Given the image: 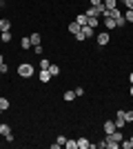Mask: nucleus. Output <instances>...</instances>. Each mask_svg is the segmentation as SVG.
<instances>
[{"label":"nucleus","mask_w":133,"mask_h":149,"mask_svg":"<svg viewBox=\"0 0 133 149\" xmlns=\"http://www.w3.org/2000/svg\"><path fill=\"white\" fill-rule=\"evenodd\" d=\"M0 40H2V42H11V31H2V33H0Z\"/></svg>","instance_id":"nucleus-20"},{"label":"nucleus","mask_w":133,"mask_h":149,"mask_svg":"<svg viewBox=\"0 0 133 149\" xmlns=\"http://www.w3.org/2000/svg\"><path fill=\"white\" fill-rule=\"evenodd\" d=\"M0 134L5 136L7 143H13V131H11V125H9V123H2V125H0Z\"/></svg>","instance_id":"nucleus-3"},{"label":"nucleus","mask_w":133,"mask_h":149,"mask_svg":"<svg viewBox=\"0 0 133 149\" xmlns=\"http://www.w3.org/2000/svg\"><path fill=\"white\" fill-rule=\"evenodd\" d=\"M33 71H36V69H33V65H29V62H22V65L18 67V76L20 78H31Z\"/></svg>","instance_id":"nucleus-1"},{"label":"nucleus","mask_w":133,"mask_h":149,"mask_svg":"<svg viewBox=\"0 0 133 149\" xmlns=\"http://www.w3.org/2000/svg\"><path fill=\"white\" fill-rule=\"evenodd\" d=\"M124 18H127V22H133V9H127V11H124Z\"/></svg>","instance_id":"nucleus-25"},{"label":"nucleus","mask_w":133,"mask_h":149,"mask_svg":"<svg viewBox=\"0 0 133 149\" xmlns=\"http://www.w3.org/2000/svg\"><path fill=\"white\" fill-rule=\"evenodd\" d=\"M0 2H2V0H0Z\"/></svg>","instance_id":"nucleus-41"},{"label":"nucleus","mask_w":133,"mask_h":149,"mask_svg":"<svg viewBox=\"0 0 133 149\" xmlns=\"http://www.w3.org/2000/svg\"><path fill=\"white\" fill-rule=\"evenodd\" d=\"M0 11H2V2H0Z\"/></svg>","instance_id":"nucleus-39"},{"label":"nucleus","mask_w":133,"mask_h":149,"mask_svg":"<svg viewBox=\"0 0 133 149\" xmlns=\"http://www.w3.org/2000/svg\"><path fill=\"white\" fill-rule=\"evenodd\" d=\"M49 65H51V62L47 60V58H42V60H40V69H49Z\"/></svg>","instance_id":"nucleus-26"},{"label":"nucleus","mask_w":133,"mask_h":149,"mask_svg":"<svg viewBox=\"0 0 133 149\" xmlns=\"http://www.w3.org/2000/svg\"><path fill=\"white\" fill-rule=\"evenodd\" d=\"M129 91H131V96H133V85H131V89H129Z\"/></svg>","instance_id":"nucleus-37"},{"label":"nucleus","mask_w":133,"mask_h":149,"mask_svg":"<svg viewBox=\"0 0 133 149\" xmlns=\"http://www.w3.org/2000/svg\"><path fill=\"white\" fill-rule=\"evenodd\" d=\"M64 147H67V149H78V140H69V138H67Z\"/></svg>","instance_id":"nucleus-23"},{"label":"nucleus","mask_w":133,"mask_h":149,"mask_svg":"<svg viewBox=\"0 0 133 149\" xmlns=\"http://www.w3.org/2000/svg\"><path fill=\"white\" fill-rule=\"evenodd\" d=\"M129 140H131V147H133V136H131V138H129Z\"/></svg>","instance_id":"nucleus-38"},{"label":"nucleus","mask_w":133,"mask_h":149,"mask_svg":"<svg viewBox=\"0 0 133 149\" xmlns=\"http://www.w3.org/2000/svg\"><path fill=\"white\" fill-rule=\"evenodd\" d=\"M104 11H107L104 5H100V7H89V9H87V16H91V18H102Z\"/></svg>","instance_id":"nucleus-4"},{"label":"nucleus","mask_w":133,"mask_h":149,"mask_svg":"<svg viewBox=\"0 0 133 149\" xmlns=\"http://www.w3.org/2000/svg\"><path fill=\"white\" fill-rule=\"evenodd\" d=\"M109 140H113V143H122L124 140V136H122V129H115L113 134H107Z\"/></svg>","instance_id":"nucleus-7"},{"label":"nucleus","mask_w":133,"mask_h":149,"mask_svg":"<svg viewBox=\"0 0 133 149\" xmlns=\"http://www.w3.org/2000/svg\"><path fill=\"white\" fill-rule=\"evenodd\" d=\"M78 96H76V91H73V89H67V91H64V100H67V102H71V100H76Z\"/></svg>","instance_id":"nucleus-14"},{"label":"nucleus","mask_w":133,"mask_h":149,"mask_svg":"<svg viewBox=\"0 0 133 149\" xmlns=\"http://www.w3.org/2000/svg\"><path fill=\"white\" fill-rule=\"evenodd\" d=\"M9 29H11V20L2 18V20H0V33H2V31H9Z\"/></svg>","instance_id":"nucleus-9"},{"label":"nucleus","mask_w":133,"mask_h":149,"mask_svg":"<svg viewBox=\"0 0 133 149\" xmlns=\"http://www.w3.org/2000/svg\"><path fill=\"white\" fill-rule=\"evenodd\" d=\"M0 71H2V74H7V71H9V67H7V62H2V65H0Z\"/></svg>","instance_id":"nucleus-34"},{"label":"nucleus","mask_w":133,"mask_h":149,"mask_svg":"<svg viewBox=\"0 0 133 149\" xmlns=\"http://www.w3.org/2000/svg\"><path fill=\"white\" fill-rule=\"evenodd\" d=\"M73 91H76V96H78V98H80V96H84V89H82V87H76Z\"/></svg>","instance_id":"nucleus-31"},{"label":"nucleus","mask_w":133,"mask_h":149,"mask_svg":"<svg viewBox=\"0 0 133 149\" xmlns=\"http://www.w3.org/2000/svg\"><path fill=\"white\" fill-rule=\"evenodd\" d=\"M120 147H122V149H133V147H131V140H122Z\"/></svg>","instance_id":"nucleus-27"},{"label":"nucleus","mask_w":133,"mask_h":149,"mask_svg":"<svg viewBox=\"0 0 133 149\" xmlns=\"http://www.w3.org/2000/svg\"><path fill=\"white\" fill-rule=\"evenodd\" d=\"M95 40H98L100 47H104V45H109V40H111V33H109V31H100V33H95Z\"/></svg>","instance_id":"nucleus-5"},{"label":"nucleus","mask_w":133,"mask_h":149,"mask_svg":"<svg viewBox=\"0 0 133 149\" xmlns=\"http://www.w3.org/2000/svg\"><path fill=\"white\" fill-rule=\"evenodd\" d=\"M2 62H5V58H2V54H0V65H2Z\"/></svg>","instance_id":"nucleus-36"},{"label":"nucleus","mask_w":133,"mask_h":149,"mask_svg":"<svg viewBox=\"0 0 133 149\" xmlns=\"http://www.w3.org/2000/svg\"><path fill=\"white\" fill-rule=\"evenodd\" d=\"M129 80H131V85H133V71H131V76H129Z\"/></svg>","instance_id":"nucleus-35"},{"label":"nucleus","mask_w":133,"mask_h":149,"mask_svg":"<svg viewBox=\"0 0 133 149\" xmlns=\"http://www.w3.org/2000/svg\"><path fill=\"white\" fill-rule=\"evenodd\" d=\"M51 78H53V76L49 74V69H42V71L38 74V80H40V82H49Z\"/></svg>","instance_id":"nucleus-8"},{"label":"nucleus","mask_w":133,"mask_h":149,"mask_svg":"<svg viewBox=\"0 0 133 149\" xmlns=\"http://www.w3.org/2000/svg\"><path fill=\"white\" fill-rule=\"evenodd\" d=\"M122 2H124V7H127V9H133V0H122Z\"/></svg>","instance_id":"nucleus-33"},{"label":"nucleus","mask_w":133,"mask_h":149,"mask_svg":"<svg viewBox=\"0 0 133 149\" xmlns=\"http://www.w3.org/2000/svg\"><path fill=\"white\" fill-rule=\"evenodd\" d=\"M95 145H98V149H107V138H102L100 143H95Z\"/></svg>","instance_id":"nucleus-30"},{"label":"nucleus","mask_w":133,"mask_h":149,"mask_svg":"<svg viewBox=\"0 0 133 149\" xmlns=\"http://www.w3.org/2000/svg\"><path fill=\"white\" fill-rule=\"evenodd\" d=\"M87 25H89V27H93V29H98V25H100V18H91V16H89V18H87Z\"/></svg>","instance_id":"nucleus-18"},{"label":"nucleus","mask_w":133,"mask_h":149,"mask_svg":"<svg viewBox=\"0 0 133 149\" xmlns=\"http://www.w3.org/2000/svg\"><path fill=\"white\" fill-rule=\"evenodd\" d=\"M124 118L127 123H133V109H124Z\"/></svg>","instance_id":"nucleus-24"},{"label":"nucleus","mask_w":133,"mask_h":149,"mask_svg":"<svg viewBox=\"0 0 133 149\" xmlns=\"http://www.w3.org/2000/svg\"><path fill=\"white\" fill-rule=\"evenodd\" d=\"M87 18H89L87 13H80V16H76V22H78L80 27H84V25H87Z\"/></svg>","instance_id":"nucleus-17"},{"label":"nucleus","mask_w":133,"mask_h":149,"mask_svg":"<svg viewBox=\"0 0 133 149\" xmlns=\"http://www.w3.org/2000/svg\"><path fill=\"white\" fill-rule=\"evenodd\" d=\"M120 2H122V0H120Z\"/></svg>","instance_id":"nucleus-42"},{"label":"nucleus","mask_w":133,"mask_h":149,"mask_svg":"<svg viewBox=\"0 0 133 149\" xmlns=\"http://www.w3.org/2000/svg\"><path fill=\"white\" fill-rule=\"evenodd\" d=\"M29 38H31V45H33V47H36V45H40V40H42V36H40V33H31Z\"/></svg>","instance_id":"nucleus-21"},{"label":"nucleus","mask_w":133,"mask_h":149,"mask_svg":"<svg viewBox=\"0 0 133 149\" xmlns=\"http://www.w3.org/2000/svg\"><path fill=\"white\" fill-rule=\"evenodd\" d=\"M102 22H104V27H107V31H109V29H115V20H113V18L104 16V18H102Z\"/></svg>","instance_id":"nucleus-12"},{"label":"nucleus","mask_w":133,"mask_h":149,"mask_svg":"<svg viewBox=\"0 0 133 149\" xmlns=\"http://www.w3.org/2000/svg\"><path fill=\"white\" fill-rule=\"evenodd\" d=\"M115 127H118V129H122V127H124V125H127V118H124V109H120V111L115 113Z\"/></svg>","instance_id":"nucleus-6"},{"label":"nucleus","mask_w":133,"mask_h":149,"mask_svg":"<svg viewBox=\"0 0 133 149\" xmlns=\"http://www.w3.org/2000/svg\"><path fill=\"white\" fill-rule=\"evenodd\" d=\"M56 143L60 145V147H64V143H67V138H64V136H58V138H56Z\"/></svg>","instance_id":"nucleus-29"},{"label":"nucleus","mask_w":133,"mask_h":149,"mask_svg":"<svg viewBox=\"0 0 133 149\" xmlns=\"http://www.w3.org/2000/svg\"><path fill=\"white\" fill-rule=\"evenodd\" d=\"M7 109H9V98L2 96V98H0V111H7Z\"/></svg>","instance_id":"nucleus-19"},{"label":"nucleus","mask_w":133,"mask_h":149,"mask_svg":"<svg viewBox=\"0 0 133 149\" xmlns=\"http://www.w3.org/2000/svg\"><path fill=\"white\" fill-rule=\"evenodd\" d=\"M91 36H95V29H93V27H89V25H84L82 29L76 33V40H87V38H91Z\"/></svg>","instance_id":"nucleus-2"},{"label":"nucleus","mask_w":133,"mask_h":149,"mask_svg":"<svg viewBox=\"0 0 133 149\" xmlns=\"http://www.w3.org/2000/svg\"><path fill=\"white\" fill-rule=\"evenodd\" d=\"M0 76H2V71H0Z\"/></svg>","instance_id":"nucleus-40"},{"label":"nucleus","mask_w":133,"mask_h":149,"mask_svg":"<svg viewBox=\"0 0 133 149\" xmlns=\"http://www.w3.org/2000/svg\"><path fill=\"white\" fill-rule=\"evenodd\" d=\"M20 47H22V49H31V47H33V45H31V38H29V36H25V38H22V40H20Z\"/></svg>","instance_id":"nucleus-13"},{"label":"nucleus","mask_w":133,"mask_h":149,"mask_svg":"<svg viewBox=\"0 0 133 149\" xmlns=\"http://www.w3.org/2000/svg\"><path fill=\"white\" fill-rule=\"evenodd\" d=\"M67 29H69V33H73V36H76V33H78L80 29H82V27H80V25L76 22V20H73V22H69V25H67Z\"/></svg>","instance_id":"nucleus-11"},{"label":"nucleus","mask_w":133,"mask_h":149,"mask_svg":"<svg viewBox=\"0 0 133 149\" xmlns=\"http://www.w3.org/2000/svg\"><path fill=\"white\" fill-rule=\"evenodd\" d=\"M115 129H118V127H115L113 120H107V123H104V134H113Z\"/></svg>","instance_id":"nucleus-10"},{"label":"nucleus","mask_w":133,"mask_h":149,"mask_svg":"<svg viewBox=\"0 0 133 149\" xmlns=\"http://www.w3.org/2000/svg\"><path fill=\"white\" fill-rule=\"evenodd\" d=\"M102 5H104V9H115V7H118V0H102Z\"/></svg>","instance_id":"nucleus-16"},{"label":"nucleus","mask_w":133,"mask_h":149,"mask_svg":"<svg viewBox=\"0 0 133 149\" xmlns=\"http://www.w3.org/2000/svg\"><path fill=\"white\" fill-rule=\"evenodd\" d=\"M49 74L53 76V78H56V76L60 74V67H58V65H49Z\"/></svg>","instance_id":"nucleus-22"},{"label":"nucleus","mask_w":133,"mask_h":149,"mask_svg":"<svg viewBox=\"0 0 133 149\" xmlns=\"http://www.w3.org/2000/svg\"><path fill=\"white\" fill-rule=\"evenodd\" d=\"M33 54H36V56H42V45H36V47H33Z\"/></svg>","instance_id":"nucleus-28"},{"label":"nucleus","mask_w":133,"mask_h":149,"mask_svg":"<svg viewBox=\"0 0 133 149\" xmlns=\"http://www.w3.org/2000/svg\"><path fill=\"white\" fill-rule=\"evenodd\" d=\"M89 147H91V143L87 138H78V149H89Z\"/></svg>","instance_id":"nucleus-15"},{"label":"nucleus","mask_w":133,"mask_h":149,"mask_svg":"<svg viewBox=\"0 0 133 149\" xmlns=\"http://www.w3.org/2000/svg\"><path fill=\"white\" fill-rule=\"evenodd\" d=\"M89 5H91V7H100L102 0H89Z\"/></svg>","instance_id":"nucleus-32"}]
</instances>
